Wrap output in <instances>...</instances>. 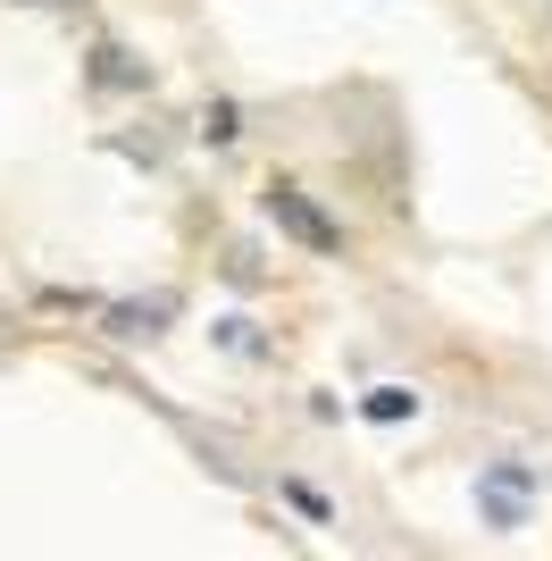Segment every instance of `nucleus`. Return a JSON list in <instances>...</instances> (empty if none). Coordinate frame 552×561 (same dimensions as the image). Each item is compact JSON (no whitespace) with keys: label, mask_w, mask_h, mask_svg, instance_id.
Segmentation results:
<instances>
[{"label":"nucleus","mask_w":552,"mask_h":561,"mask_svg":"<svg viewBox=\"0 0 552 561\" xmlns=\"http://www.w3.org/2000/svg\"><path fill=\"white\" fill-rule=\"evenodd\" d=\"M478 503H485L494 528H519V519H528V469H519V461H494L478 478Z\"/></svg>","instance_id":"f03ea898"},{"label":"nucleus","mask_w":552,"mask_h":561,"mask_svg":"<svg viewBox=\"0 0 552 561\" xmlns=\"http://www.w3.org/2000/svg\"><path fill=\"white\" fill-rule=\"evenodd\" d=\"M411 411H418V394H411V386H377V394H368V420H411Z\"/></svg>","instance_id":"7ed1b4c3"},{"label":"nucleus","mask_w":552,"mask_h":561,"mask_svg":"<svg viewBox=\"0 0 552 561\" xmlns=\"http://www.w3.org/2000/svg\"><path fill=\"white\" fill-rule=\"evenodd\" d=\"M268 218L294 234V243H310V252H344V227H335L301 185H268Z\"/></svg>","instance_id":"f257e3e1"}]
</instances>
